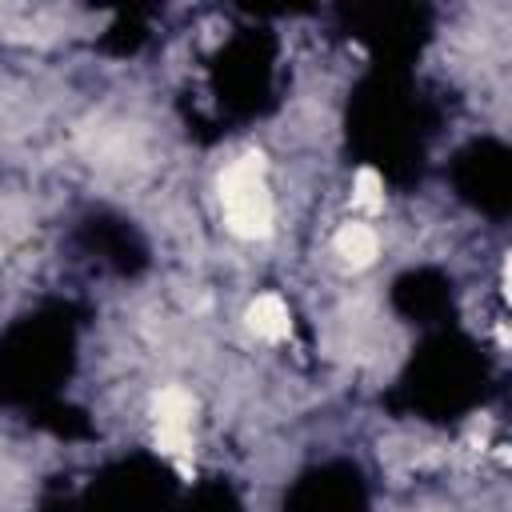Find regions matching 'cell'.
I'll return each instance as SVG.
<instances>
[{"label": "cell", "mask_w": 512, "mask_h": 512, "mask_svg": "<svg viewBox=\"0 0 512 512\" xmlns=\"http://www.w3.org/2000/svg\"><path fill=\"white\" fill-rule=\"evenodd\" d=\"M344 132L360 164H372L392 188H412L428 168L436 108L420 96L412 68L372 64L348 96Z\"/></svg>", "instance_id": "cell-1"}, {"label": "cell", "mask_w": 512, "mask_h": 512, "mask_svg": "<svg viewBox=\"0 0 512 512\" xmlns=\"http://www.w3.org/2000/svg\"><path fill=\"white\" fill-rule=\"evenodd\" d=\"M488 392L492 364L484 348L456 324H444L424 332L404 372L384 392V408L396 416H420L428 424H452L476 412Z\"/></svg>", "instance_id": "cell-2"}, {"label": "cell", "mask_w": 512, "mask_h": 512, "mask_svg": "<svg viewBox=\"0 0 512 512\" xmlns=\"http://www.w3.org/2000/svg\"><path fill=\"white\" fill-rule=\"evenodd\" d=\"M84 320L88 308L48 300L0 332V408L32 416L60 400V388L76 368V336Z\"/></svg>", "instance_id": "cell-3"}, {"label": "cell", "mask_w": 512, "mask_h": 512, "mask_svg": "<svg viewBox=\"0 0 512 512\" xmlns=\"http://www.w3.org/2000/svg\"><path fill=\"white\" fill-rule=\"evenodd\" d=\"M208 92L220 132L268 116L280 104V40L268 28L232 32L208 60Z\"/></svg>", "instance_id": "cell-4"}, {"label": "cell", "mask_w": 512, "mask_h": 512, "mask_svg": "<svg viewBox=\"0 0 512 512\" xmlns=\"http://www.w3.org/2000/svg\"><path fill=\"white\" fill-rule=\"evenodd\" d=\"M180 484L172 468L148 452L120 456L76 496V512H176Z\"/></svg>", "instance_id": "cell-5"}, {"label": "cell", "mask_w": 512, "mask_h": 512, "mask_svg": "<svg viewBox=\"0 0 512 512\" xmlns=\"http://www.w3.org/2000/svg\"><path fill=\"white\" fill-rule=\"evenodd\" d=\"M344 28L372 48V64L412 68L416 52L432 36V12L424 4H352L340 8Z\"/></svg>", "instance_id": "cell-6"}, {"label": "cell", "mask_w": 512, "mask_h": 512, "mask_svg": "<svg viewBox=\"0 0 512 512\" xmlns=\"http://www.w3.org/2000/svg\"><path fill=\"white\" fill-rule=\"evenodd\" d=\"M448 180L468 208H476L492 220H504L512 212V152L504 140H496V136L468 140L452 156Z\"/></svg>", "instance_id": "cell-7"}, {"label": "cell", "mask_w": 512, "mask_h": 512, "mask_svg": "<svg viewBox=\"0 0 512 512\" xmlns=\"http://www.w3.org/2000/svg\"><path fill=\"white\" fill-rule=\"evenodd\" d=\"M284 512H368V480L352 460H324L292 480Z\"/></svg>", "instance_id": "cell-8"}, {"label": "cell", "mask_w": 512, "mask_h": 512, "mask_svg": "<svg viewBox=\"0 0 512 512\" xmlns=\"http://www.w3.org/2000/svg\"><path fill=\"white\" fill-rule=\"evenodd\" d=\"M388 300L392 308L420 324V328H444V324H456V284L448 272L440 268H408L392 280L388 288Z\"/></svg>", "instance_id": "cell-9"}, {"label": "cell", "mask_w": 512, "mask_h": 512, "mask_svg": "<svg viewBox=\"0 0 512 512\" xmlns=\"http://www.w3.org/2000/svg\"><path fill=\"white\" fill-rule=\"evenodd\" d=\"M76 244L84 252H92L100 264H108L112 272H120V276H136V272L148 268V244H144V236L132 228V220H124L116 212H92L80 224Z\"/></svg>", "instance_id": "cell-10"}, {"label": "cell", "mask_w": 512, "mask_h": 512, "mask_svg": "<svg viewBox=\"0 0 512 512\" xmlns=\"http://www.w3.org/2000/svg\"><path fill=\"white\" fill-rule=\"evenodd\" d=\"M148 40V24L140 12H120L112 20V28L100 36V52H112V56H132L140 44Z\"/></svg>", "instance_id": "cell-11"}, {"label": "cell", "mask_w": 512, "mask_h": 512, "mask_svg": "<svg viewBox=\"0 0 512 512\" xmlns=\"http://www.w3.org/2000/svg\"><path fill=\"white\" fill-rule=\"evenodd\" d=\"M176 512H240V500H236L228 480H208L196 492H188L176 504Z\"/></svg>", "instance_id": "cell-12"}, {"label": "cell", "mask_w": 512, "mask_h": 512, "mask_svg": "<svg viewBox=\"0 0 512 512\" xmlns=\"http://www.w3.org/2000/svg\"><path fill=\"white\" fill-rule=\"evenodd\" d=\"M40 512H76V500H68V496H52V500H44Z\"/></svg>", "instance_id": "cell-13"}]
</instances>
